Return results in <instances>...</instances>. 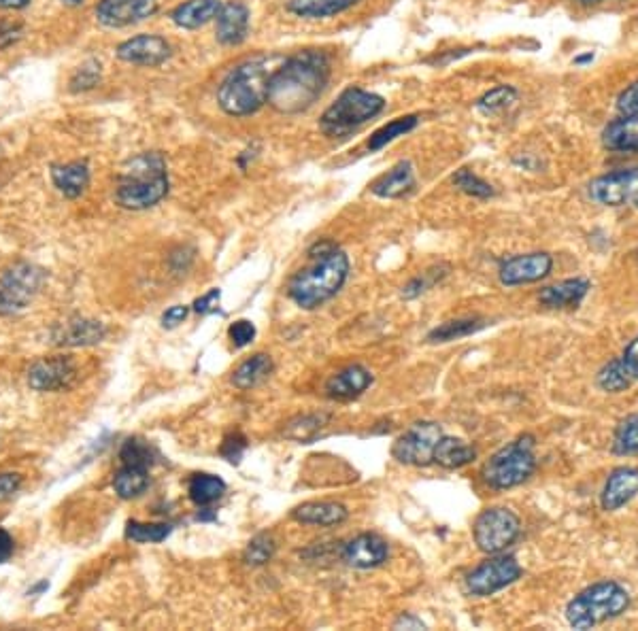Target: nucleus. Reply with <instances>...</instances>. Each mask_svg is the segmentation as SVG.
<instances>
[{
    "mask_svg": "<svg viewBox=\"0 0 638 631\" xmlns=\"http://www.w3.org/2000/svg\"><path fill=\"white\" fill-rule=\"evenodd\" d=\"M328 79L330 58L326 51H298L273 71L266 102L283 115H298L315 105L324 94Z\"/></svg>",
    "mask_w": 638,
    "mask_h": 631,
    "instance_id": "nucleus-1",
    "label": "nucleus"
},
{
    "mask_svg": "<svg viewBox=\"0 0 638 631\" xmlns=\"http://www.w3.org/2000/svg\"><path fill=\"white\" fill-rule=\"evenodd\" d=\"M311 264L288 283V296L305 311H313L341 292L349 277V258L332 241H317L309 249Z\"/></svg>",
    "mask_w": 638,
    "mask_h": 631,
    "instance_id": "nucleus-2",
    "label": "nucleus"
},
{
    "mask_svg": "<svg viewBox=\"0 0 638 631\" xmlns=\"http://www.w3.org/2000/svg\"><path fill=\"white\" fill-rule=\"evenodd\" d=\"M169 185V166L162 153H139L124 166L117 179L115 202L130 211H145L166 198Z\"/></svg>",
    "mask_w": 638,
    "mask_h": 631,
    "instance_id": "nucleus-3",
    "label": "nucleus"
},
{
    "mask_svg": "<svg viewBox=\"0 0 638 631\" xmlns=\"http://www.w3.org/2000/svg\"><path fill=\"white\" fill-rule=\"evenodd\" d=\"M273 58L258 56L245 60L226 75L217 88V105L232 117L254 115L266 105L268 81L275 68H271Z\"/></svg>",
    "mask_w": 638,
    "mask_h": 631,
    "instance_id": "nucleus-4",
    "label": "nucleus"
},
{
    "mask_svg": "<svg viewBox=\"0 0 638 631\" xmlns=\"http://www.w3.org/2000/svg\"><path fill=\"white\" fill-rule=\"evenodd\" d=\"M630 608V593L615 581H600L583 589L566 606V621L575 629H592L624 615Z\"/></svg>",
    "mask_w": 638,
    "mask_h": 631,
    "instance_id": "nucleus-5",
    "label": "nucleus"
},
{
    "mask_svg": "<svg viewBox=\"0 0 638 631\" xmlns=\"http://www.w3.org/2000/svg\"><path fill=\"white\" fill-rule=\"evenodd\" d=\"M385 107V100L362 88H347L319 119V128L330 139H341L366 122L375 119Z\"/></svg>",
    "mask_w": 638,
    "mask_h": 631,
    "instance_id": "nucleus-6",
    "label": "nucleus"
},
{
    "mask_svg": "<svg viewBox=\"0 0 638 631\" xmlns=\"http://www.w3.org/2000/svg\"><path fill=\"white\" fill-rule=\"evenodd\" d=\"M536 470L534 455V438L519 436L509 442L507 447L498 449L481 468V476L485 485L496 491H507L513 487L524 485Z\"/></svg>",
    "mask_w": 638,
    "mask_h": 631,
    "instance_id": "nucleus-7",
    "label": "nucleus"
},
{
    "mask_svg": "<svg viewBox=\"0 0 638 631\" xmlns=\"http://www.w3.org/2000/svg\"><path fill=\"white\" fill-rule=\"evenodd\" d=\"M522 534V521L509 508H488L477 517L473 525V536L479 551L498 555L507 551Z\"/></svg>",
    "mask_w": 638,
    "mask_h": 631,
    "instance_id": "nucleus-8",
    "label": "nucleus"
},
{
    "mask_svg": "<svg viewBox=\"0 0 638 631\" xmlns=\"http://www.w3.org/2000/svg\"><path fill=\"white\" fill-rule=\"evenodd\" d=\"M45 281V272L32 264H18L0 281V313L13 315L24 311L37 296Z\"/></svg>",
    "mask_w": 638,
    "mask_h": 631,
    "instance_id": "nucleus-9",
    "label": "nucleus"
},
{
    "mask_svg": "<svg viewBox=\"0 0 638 631\" xmlns=\"http://www.w3.org/2000/svg\"><path fill=\"white\" fill-rule=\"evenodd\" d=\"M443 430L439 423L419 421L402 434L392 447L394 459L407 466H428L434 462V449L439 445Z\"/></svg>",
    "mask_w": 638,
    "mask_h": 631,
    "instance_id": "nucleus-10",
    "label": "nucleus"
},
{
    "mask_svg": "<svg viewBox=\"0 0 638 631\" xmlns=\"http://www.w3.org/2000/svg\"><path fill=\"white\" fill-rule=\"evenodd\" d=\"M522 576V566L511 555H494L466 576V589L477 598H488L513 585Z\"/></svg>",
    "mask_w": 638,
    "mask_h": 631,
    "instance_id": "nucleus-11",
    "label": "nucleus"
},
{
    "mask_svg": "<svg viewBox=\"0 0 638 631\" xmlns=\"http://www.w3.org/2000/svg\"><path fill=\"white\" fill-rule=\"evenodd\" d=\"M590 198L602 207H624L634 202L638 207V168H624L602 175L590 183Z\"/></svg>",
    "mask_w": 638,
    "mask_h": 631,
    "instance_id": "nucleus-12",
    "label": "nucleus"
},
{
    "mask_svg": "<svg viewBox=\"0 0 638 631\" xmlns=\"http://www.w3.org/2000/svg\"><path fill=\"white\" fill-rule=\"evenodd\" d=\"M596 383L607 394H624V391L638 383V336L630 340L615 360L604 364V368L598 372Z\"/></svg>",
    "mask_w": 638,
    "mask_h": 631,
    "instance_id": "nucleus-13",
    "label": "nucleus"
},
{
    "mask_svg": "<svg viewBox=\"0 0 638 631\" xmlns=\"http://www.w3.org/2000/svg\"><path fill=\"white\" fill-rule=\"evenodd\" d=\"M553 270V258L549 253H526V255H513V258L505 260L498 268V279L505 287H517L536 283L551 275Z\"/></svg>",
    "mask_w": 638,
    "mask_h": 631,
    "instance_id": "nucleus-14",
    "label": "nucleus"
},
{
    "mask_svg": "<svg viewBox=\"0 0 638 631\" xmlns=\"http://www.w3.org/2000/svg\"><path fill=\"white\" fill-rule=\"evenodd\" d=\"M158 11V0H98L96 20L107 28L139 24Z\"/></svg>",
    "mask_w": 638,
    "mask_h": 631,
    "instance_id": "nucleus-15",
    "label": "nucleus"
},
{
    "mask_svg": "<svg viewBox=\"0 0 638 631\" xmlns=\"http://www.w3.org/2000/svg\"><path fill=\"white\" fill-rule=\"evenodd\" d=\"M173 56L171 43L160 34H139L117 45V58L126 64L160 66Z\"/></svg>",
    "mask_w": 638,
    "mask_h": 631,
    "instance_id": "nucleus-16",
    "label": "nucleus"
},
{
    "mask_svg": "<svg viewBox=\"0 0 638 631\" xmlns=\"http://www.w3.org/2000/svg\"><path fill=\"white\" fill-rule=\"evenodd\" d=\"M77 379V368L71 357H49L41 360L28 372V383L37 391H60L69 389Z\"/></svg>",
    "mask_w": 638,
    "mask_h": 631,
    "instance_id": "nucleus-17",
    "label": "nucleus"
},
{
    "mask_svg": "<svg viewBox=\"0 0 638 631\" xmlns=\"http://www.w3.org/2000/svg\"><path fill=\"white\" fill-rule=\"evenodd\" d=\"M390 557V547L377 534H360L349 540L343 549V561L356 570H373L383 566Z\"/></svg>",
    "mask_w": 638,
    "mask_h": 631,
    "instance_id": "nucleus-18",
    "label": "nucleus"
},
{
    "mask_svg": "<svg viewBox=\"0 0 638 631\" xmlns=\"http://www.w3.org/2000/svg\"><path fill=\"white\" fill-rule=\"evenodd\" d=\"M638 496V468L634 466H619L615 468L609 479L604 481L600 493V506L604 513H615L624 508Z\"/></svg>",
    "mask_w": 638,
    "mask_h": 631,
    "instance_id": "nucleus-19",
    "label": "nucleus"
},
{
    "mask_svg": "<svg viewBox=\"0 0 638 631\" xmlns=\"http://www.w3.org/2000/svg\"><path fill=\"white\" fill-rule=\"evenodd\" d=\"M249 32V9L232 0L222 5L220 13L215 17V37L222 45H241Z\"/></svg>",
    "mask_w": 638,
    "mask_h": 631,
    "instance_id": "nucleus-20",
    "label": "nucleus"
},
{
    "mask_svg": "<svg viewBox=\"0 0 638 631\" xmlns=\"http://www.w3.org/2000/svg\"><path fill=\"white\" fill-rule=\"evenodd\" d=\"M107 336L105 323L94 319H69L54 330V343L64 347H88L96 345Z\"/></svg>",
    "mask_w": 638,
    "mask_h": 631,
    "instance_id": "nucleus-21",
    "label": "nucleus"
},
{
    "mask_svg": "<svg viewBox=\"0 0 638 631\" xmlns=\"http://www.w3.org/2000/svg\"><path fill=\"white\" fill-rule=\"evenodd\" d=\"M371 385H373L371 370L360 366V364H354V366H347L345 370L337 372L334 377H330L326 383V391H328L330 398L351 400V398L362 396Z\"/></svg>",
    "mask_w": 638,
    "mask_h": 631,
    "instance_id": "nucleus-22",
    "label": "nucleus"
},
{
    "mask_svg": "<svg viewBox=\"0 0 638 631\" xmlns=\"http://www.w3.org/2000/svg\"><path fill=\"white\" fill-rule=\"evenodd\" d=\"M590 292V281L587 279H564L556 285L543 287L539 300L549 309H575Z\"/></svg>",
    "mask_w": 638,
    "mask_h": 631,
    "instance_id": "nucleus-23",
    "label": "nucleus"
},
{
    "mask_svg": "<svg viewBox=\"0 0 638 631\" xmlns=\"http://www.w3.org/2000/svg\"><path fill=\"white\" fill-rule=\"evenodd\" d=\"M415 190V170L411 162H398L390 173H385L379 177L373 185L371 192L379 198H402Z\"/></svg>",
    "mask_w": 638,
    "mask_h": 631,
    "instance_id": "nucleus-24",
    "label": "nucleus"
},
{
    "mask_svg": "<svg viewBox=\"0 0 638 631\" xmlns=\"http://www.w3.org/2000/svg\"><path fill=\"white\" fill-rule=\"evenodd\" d=\"M222 9V0H186L173 9L171 20L186 30H194L215 20Z\"/></svg>",
    "mask_w": 638,
    "mask_h": 631,
    "instance_id": "nucleus-25",
    "label": "nucleus"
},
{
    "mask_svg": "<svg viewBox=\"0 0 638 631\" xmlns=\"http://www.w3.org/2000/svg\"><path fill=\"white\" fill-rule=\"evenodd\" d=\"M602 145L609 151L636 153L638 151V115H621L602 130Z\"/></svg>",
    "mask_w": 638,
    "mask_h": 631,
    "instance_id": "nucleus-26",
    "label": "nucleus"
},
{
    "mask_svg": "<svg viewBox=\"0 0 638 631\" xmlns=\"http://www.w3.org/2000/svg\"><path fill=\"white\" fill-rule=\"evenodd\" d=\"M292 517L298 523L330 527L339 525L349 517V510L337 502H307L292 510Z\"/></svg>",
    "mask_w": 638,
    "mask_h": 631,
    "instance_id": "nucleus-27",
    "label": "nucleus"
},
{
    "mask_svg": "<svg viewBox=\"0 0 638 631\" xmlns=\"http://www.w3.org/2000/svg\"><path fill=\"white\" fill-rule=\"evenodd\" d=\"M52 181L66 198H79L90 185V168L86 162L52 166Z\"/></svg>",
    "mask_w": 638,
    "mask_h": 631,
    "instance_id": "nucleus-28",
    "label": "nucleus"
},
{
    "mask_svg": "<svg viewBox=\"0 0 638 631\" xmlns=\"http://www.w3.org/2000/svg\"><path fill=\"white\" fill-rule=\"evenodd\" d=\"M475 459H477V451L462 438L441 436L439 445H436V449H434V462L443 468H449V470L464 468L468 464H473Z\"/></svg>",
    "mask_w": 638,
    "mask_h": 631,
    "instance_id": "nucleus-29",
    "label": "nucleus"
},
{
    "mask_svg": "<svg viewBox=\"0 0 638 631\" xmlns=\"http://www.w3.org/2000/svg\"><path fill=\"white\" fill-rule=\"evenodd\" d=\"M273 370H275L273 357L266 353H256L254 357H249V360H245L237 370H234L232 383L239 389L258 387L260 383H264L268 377H271Z\"/></svg>",
    "mask_w": 638,
    "mask_h": 631,
    "instance_id": "nucleus-30",
    "label": "nucleus"
},
{
    "mask_svg": "<svg viewBox=\"0 0 638 631\" xmlns=\"http://www.w3.org/2000/svg\"><path fill=\"white\" fill-rule=\"evenodd\" d=\"M149 485V466L122 464L113 476V489L122 500L139 498Z\"/></svg>",
    "mask_w": 638,
    "mask_h": 631,
    "instance_id": "nucleus-31",
    "label": "nucleus"
},
{
    "mask_svg": "<svg viewBox=\"0 0 638 631\" xmlns=\"http://www.w3.org/2000/svg\"><path fill=\"white\" fill-rule=\"evenodd\" d=\"M358 3L360 0H290L288 9L305 20H319V17L339 15Z\"/></svg>",
    "mask_w": 638,
    "mask_h": 631,
    "instance_id": "nucleus-32",
    "label": "nucleus"
},
{
    "mask_svg": "<svg viewBox=\"0 0 638 631\" xmlns=\"http://www.w3.org/2000/svg\"><path fill=\"white\" fill-rule=\"evenodd\" d=\"M483 328H488V321L481 317H462V319H451L436 326L428 334V343H449V340H458L470 334H477Z\"/></svg>",
    "mask_w": 638,
    "mask_h": 631,
    "instance_id": "nucleus-33",
    "label": "nucleus"
},
{
    "mask_svg": "<svg viewBox=\"0 0 638 631\" xmlns=\"http://www.w3.org/2000/svg\"><path fill=\"white\" fill-rule=\"evenodd\" d=\"M188 493H190V500L196 506L207 508L215 504L217 500H222V496L226 493V483L220 479V476H213V474H194L188 483Z\"/></svg>",
    "mask_w": 638,
    "mask_h": 631,
    "instance_id": "nucleus-34",
    "label": "nucleus"
},
{
    "mask_svg": "<svg viewBox=\"0 0 638 631\" xmlns=\"http://www.w3.org/2000/svg\"><path fill=\"white\" fill-rule=\"evenodd\" d=\"M419 119L417 115H405V117H398L394 119V122L381 126L377 132H373L371 139H368V149L371 151H379L383 147H388L390 143H394L398 136H405L409 134L413 128H417Z\"/></svg>",
    "mask_w": 638,
    "mask_h": 631,
    "instance_id": "nucleus-35",
    "label": "nucleus"
},
{
    "mask_svg": "<svg viewBox=\"0 0 638 631\" xmlns=\"http://www.w3.org/2000/svg\"><path fill=\"white\" fill-rule=\"evenodd\" d=\"M613 453L638 455V415H628L617 423L613 434Z\"/></svg>",
    "mask_w": 638,
    "mask_h": 631,
    "instance_id": "nucleus-36",
    "label": "nucleus"
},
{
    "mask_svg": "<svg viewBox=\"0 0 638 631\" xmlns=\"http://www.w3.org/2000/svg\"><path fill=\"white\" fill-rule=\"evenodd\" d=\"M515 100H517V90L513 88V85H498V88L485 92L477 100V109L483 115H496L500 111L509 109Z\"/></svg>",
    "mask_w": 638,
    "mask_h": 631,
    "instance_id": "nucleus-37",
    "label": "nucleus"
},
{
    "mask_svg": "<svg viewBox=\"0 0 638 631\" xmlns=\"http://www.w3.org/2000/svg\"><path fill=\"white\" fill-rule=\"evenodd\" d=\"M275 553H277L275 538L271 534H258L256 538L249 540L247 549L243 553V559H245L247 566L258 568V566L268 564V561L275 557Z\"/></svg>",
    "mask_w": 638,
    "mask_h": 631,
    "instance_id": "nucleus-38",
    "label": "nucleus"
},
{
    "mask_svg": "<svg viewBox=\"0 0 638 631\" xmlns=\"http://www.w3.org/2000/svg\"><path fill=\"white\" fill-rule=\"evenodd\" d=\"M173 527L169 523H143V521H128L126 523V538L132 542H162L171 536Z\"/></svg>",
    "mask_w": 638,
    "mask_h": 631,
    "instance_id": "nucleus-39",
    "label": "nucleus"
},
{
    "mask_svg": "<svg viewBox=\"0 0 638 631\" xmlns=\"http://www.w3.org/2000/svg\"><path fill=\"white\" fill-rule=\"evenodd\" d=\"M451 181H453V185H456L458 190L464 192L466 196L488 200V198H492V196L496 194L494 187H492L488 181H483L481 177H477L470 168H460L458 173L453 175Z\"/></svg>",
    "mask_w": 638,
    "mask_h": 631,
    "instance_id": "nucleus-40",
    "label": "nucleus"
},
{
    "mask_svg": "<svg viewBox=\"0 0 638 631\" xmlns=\"http://www.w3.org/2000/svg\"><path fill=\"white\" fill-rule=\"evenodd\" d=\"M156 451L149 442L141 440V438H128L124 442V447L120 451V459L122 464H141V466H151L154 464Z\"/></svg>",
    "mask_w": 638,
    "mask_h": 631,
    "instance_id": "nucleus-41",
    "label": "nucleus"
},
{
    "mask_svg": "<svg viewBox=\"0 0 638 631\" xmlns=\"http://www.w3.org/2000/svg\"><path fill=\"white\" fill-rule=\"evenodd\" d=\"M326 421V415H305L294 419L288 430H285V436L298 440V442H309L315 438V434L322 430V425Z\"/></svg>",
    "mask_w": 638,
    "mask_h": 631,
    "instance_id": "nucleus-42",
    "label": "nucleus"
},
{
    "mask_svg": "<svg viewBox=\"0 0 638 631\" xmlns=\"http://www.w3.org/2000/svg\"><path fill=\"white\" fill-rule=\"evenodd\" d=\"M447 270H449L447 266H436V268H430V270L422 272V275L415 277L405 289H402V296H405V298L422 296L424 292H428L432 285H436L447 275Z\"/></svg>",
    "mask_w": 638,
    "mask_h": 631,
    "instance_id": "nucleus-43",
    "label": "nucleus"
},
{
    "mask_svg": "<svg viewBox=\"0 0 638 631\" xmlns=\"http://www.w3.org/2000/svg\"><path fill=\"white\" fill-rule=\"evenodd\" d=\"M100 79V64L98 62H90L86 66H81L79 71L73 75L71 79V90L73 92H86L92 90L94 85Z\"/></svg>",
    "mask_w": 638,
    "mask_h": 631,
    "instance_id": "nucleus-44",
    "label": "nucleus"
},
{
    "mask_svg": "<svg viewBox=\"0 0 638 631\" xmlns=\"http://www.w3.org/2000/svg\"><path fill=\"white\" fill-rule=\"evenodd\" d=\"M228 336H230L234 347H239V349L247 347L251 340L256 338V326L251 321H247V319H239V321H234L232 326H230Z\"/></svg>",
    "mask_w": 638,
    "mask_h": 631,
    "instance_id": "nucleus-45",
    "label": "nucleus"
},
{
    "mask_svg": "<svg viewBox=\"0 0 638 631\" xmlns=\"http://www.w3.org/2000/svg\"><path fill=\"white\" fill-rule=\"evenodd\" d=\"M245 449H247V438L243 434H230L224 438L220 453L224 459H228L230 464H239Z\"/></svg>",
    "mask_w": 638,
    "mask_h": 631,
    "instance_id": "nucleus-46",
    "label": "nucleus"
},
{
    "mask_svg": "<svg viewBox=\"0 0 638 631\" xmlns=\"http://www.w3.org/2000/svg\"><path fill=\"white\" fill-rule=\"evenodd\" d=\"M617 111H619V115H624V117L638 115V81L628 85V88L619 94Z\"/></svg>",
    "mask_w": 638,
    "mask_h": 631,
    "instance_id": "nucleus-47",
    "label": "nucleus"
},
{
    "mask_svg": "<svg viewBox=\"0 0 638 631\" xmlns=\"http://www.w3.org/2000/svg\"><path fill=\"white\" fill-rule=\"evenodd\" d=\"M220 298H222V292L220 289H211L209 294H205L203 298H198L194 302V311L200 313V315H209L217 309V304H220Z\"/></svg>",
    "mask_w": 638,
    "mask_h": 631,
    "instance_id": "nucleus-48",
    "label": "nucleus"
},
{
    "mask_svg": "<svg viewBox=\"0 0 638 631\" xmlns=\"http://www.w3.org/2000/svg\"><path fill=\"white\" fill-rule=\"evenodd\" d=\"M20 485H22V476L20 474H11V472L0 474V500L11 498L13 493L20 489Z\"/></svg>",
    "mask_w": 638,
    "mask_h": 631,
    "instance_id": "nucleus-49",
    "label": "nucleus"
},
{
    "mask_svg": "<svg viewBox=\"0 0 638 631\" xmlns=\"http://www.w3.org/2000/svg\"><path fill=\"white\" fill-rule=\"evenodd\" d=\"M188 313H190L188 306H183V304L171 306V309L162 315V326L169 328V330H171V328H177L179 323H183V319L188 317Z\"/></svg>",
    "mask_w": 638,
    "mask_h": 631,
    "instance_id": "nucleus-50",
    "label": "nucleus"
},
{
    "mask_svg": "<svg viewBox=\"0 0 638 631\" xmlns=\"http://www.w3.org/2000/svg\"><path fill=\"white\" fill-rule=\"evenodd\" d=\"M13 549H15V542H13L11 534L5 532V530H0V564H5V561L11 559Z\"/></svg>",
    "mask_w": 638,
    "mask_h": 631,
    "instance_id": "nucleus-51",
    "label": "nucleus"
},
{
    "mask_svg": "<svg viewBox=\"0 0 638 631\" xmlns=\"http://www.w3.org/2000/svg\"><path fill=\"white\" fill-rule=\"evenodd\" d=\"M394 629H426L424 621L417 619L413 615H402L396 623H394Z\"/></svg>",
    "mask_w": 638,
    "mask_h": 631,
    "instance_id": "nucleus-52",
    "label": "nucleus"
},
{
    "mask_svg": "<svg viewBox=\"0 0 638 631\" xmlns=\"http://www.w3.org/2000/svg\"><path fill=\"white\" fill-rule=\"evenodd\" d=\"M30 5V0H0V9H26Z\"/></svg>",
    "mask_w": 638,
    "mask_h": 631,
    "instance_id": "nucleus-53",
    "label": "nucleus"
},
{
    "mask_svg": "<svg viewBox=\"0 0 638 631\" xmlns=\"http://www.w3.org/2000/svg\"><path fill=\"white\" fill-rule=\"evenodd\" d=\"M45 589H49V583L47 581H43V583H39L35 589H30L28 591V595H35V593H41V591H45Z\"/></svg>",
    "mask_w": 638,
    "mask_h": 631,
    "instance_id": "nucleus-54",
    "label": "nucleus"
},
{
    "mask_svg": "<svg viewBox=\"0 0 638 631\" xmlns=\"http://www.w3.org/2000/svg\"><path fill=\"white\" fill-rule=\"evenodd\" d=\"M573 3H577V5H583V7H592V5H598V3H602V0H573Z\"/></svg>",
    "mask_w": 638,
    "mask_h": 631,
    "instance_id": "nucleus-55",
    "label": "nucleus"
},
{
    "mask_svg": "<svg viewBox=\"0 0 638 631\" xmlns=\"http://www.w3.org/2000/svg\"><path fill=\"white\" fill-rule=\"evenodd\" d=\"M594 60V54H585V56H579L575 62L577 64H585V62H592Z\"/></svg>",
    "mask_w": 638,
    "mask_h": 631,
    "instance_id": "nucleus-56",
    "label": "nucleus"
},
{
    "mask_svg": "<svg viewBox=\"0 0 638 631\" xmlns=\"http://www.w3.org/2000/svg\"><path fill=\"white\" fill-rule=\"evenodd\" d=\"M64 5H69V7H79V5H83V0H62Z\"/></svg>",
    "mask_w": 638,
    "mask_h": 631,
    "instance_id": "nucleus-57",
    "label": "nucleus"
}]
</instances>
